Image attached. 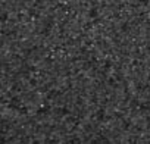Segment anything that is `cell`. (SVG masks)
<instances>
[{
    "label": "cell",
    "mask_w": 150,
    "mask_h": 144,
    "mask_svg": "<svg viewBox=\"0 0 150 144\" xmlns=\"http://www.w3.org/2000/svg\"><path fill=\"white\" fill-rule=\"evenodd\" d=\"M2 144H150V0H2Z\"/></svg>",
    "instance_id": "1"
}]
</instances>
